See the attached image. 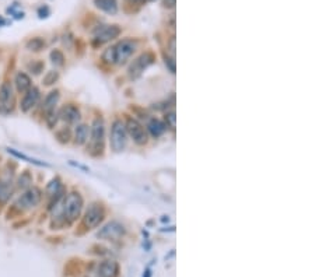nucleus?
<instances>
[{
  "instance_id": "nucleus-1",
  "label": "nucleus",
  "mask_w": 315,
  "mask_h": 277,
  "mask_svg": "<svg viewBox=\"0 0 315 277\" xmlns=\"http://www.w3.org/2000/svg\"><path fill=\"white\" fill-rule=\"evenodd\" d=\"M82 209H83V197L80 196V193H69L66 200H65V206H63L65 217L69 221H74V220H77L80 217Z\"/></svg>"
},
{
  "instance_id": "nucleus-2",
  "label": "nucleus",
  "mask_w": 315,
  "mask_h": 277,
  "mask_svg": "<svg viewBox=\"0 0 315 277\" xmlns=\"http://www.w3.org/2000/svg\"><path fill=\"white\" fill-rule=\"evenodd\" d=\"M128 136H126V129L125 125L121 121H115L112 125V132H111V147L115 151H122L126 146Z\"/></svg>"
},
{
  "instance_id": "nucleus-3",
  "label": "nucleus",
  "mask_w": 315,
  "mask_h": 277,
  "mask_svg": "<svg viewBox=\"0 0 315 277\" xmlns=\"http://www.w3.org/2000/svg\"><path fill=\"white\" fill-rule=\"evenodd\" d=\"M137 48V42L133 39H123L116 47H114V53H115V63H125L128 61L133 52Z\"/></svg>"
},
{
  "instance_id": "nucleus-4",
  "label": "nucleus",
  "mask_w": 315,
  "mask_h": 277,
  "mask_svg": "<svg viewBox=\"0 0 315 277\" xmlns=\"http://www.w3.org/2000/svg\"><path fill=\"white\" fill-rule=\"evenodd\" d=\"M16 105V97L10 83H3L0 87V114H10Z\"/></svg>"
},
{
  "instance_id": "nucleus-5",
  "label": "nucleus",
  "mask_w": 315,
  "mask_h": 277,
  "mask_svg": "<svg viewBox=\"0 0 315 277\" xmlns=\"http://www.w3.org/2000/svg\"><path fill=\"white\" fill-rule=\"evenodd\" d=\"M39 202H41V191L36 188H31L18 197L16 206H18L23 210H30L39 205Z\"/></svg>"
},
{
  "instance_id": "nucleus-6",
  "label": "nucleus",
  "mask_w": 315,
  "mask_h": 277,
  "mask_svg": "<svg viewBox=\"0 0 315 277\" xmlns=\"http://www.w3.org/2000/svg\"><path fill=\"white\" fill-rule=\"evenodd\" d=\"M126 130L131 134V137L133 139V142L136 145L143 146L147 143V133H146L145 128L136 121V119H128L126 123Z\"/></svg>"
},
{
  "instance_id": "nucleus-7",
  "label": "nucleus",
  "mask_w": 315,
  "mask_h": 277,
  "mask_svg": "<svg viewBox=\"0 0 315 277\" xmlns=\"http://www.w3.org/2000/svg\"><path fill=\"white\" fill-rule=\"evenodd\" d=\"M119 34H121V28L118 25H104L96 33L94 42L101 45V44H105V42H109V41L118 38Z\"/></svg>"
},
{
  "instance_id": "nucleus-8",
  "label": "nucleus",
  "mask_w": 315,
  "mask_h": 277,
  "mask_svg": "<svg viewBox=\"0 0 315 277\" xmlns=\"http://www.w3.org/2000/svg\"><path fill=\"white\" fill-rule=\"evenodd\" d=\"M104 210L99 205H91L84 214V224L88 228H96L98 224L102 221Z\"/></svg>"
},
{
  "instance_id": "nucleus-9",
  "label": "nucleus",
  "mask_w": 315,
  "mask_h": 277,
  "mask_svg": "<svg viewBox=\"0 0 315 277\" xmlns=\"http://www.w3.org/2000/svg\"><path fill=\"white\" fill-rule=\"evenodd\" d=\"M38 101H39V90L36 87H33L27 93H24L20 108L23 112H30L38 104Z\"/></svg>"
},
{
  "instance_id": "nucleus-10",
  "label": "nucleus",
  "mask_w": 315,
  "mask_h": 277,
  "mask_svg": "<svg viewBox=\"0 0 315 277\" xmlns=\"http://www.w3.org/2000/svg\"><path fill=\"white\" fill-rule=\"evenodd\" d=\"M125 229H123V226H121L119 223H109L107 224L104 228L99 231V237L101 238H107V240H118L121 235H123Z\"/></svg>"
},
{
  "instance_id": "nucleus-11",
  "label": "nucleus",
  "mask_w": 315,
  "mask_h": 277,
  "mask_svg": "<svg viewBox=\"0 0 315 277\" xmlns=\"http://www.w3.org/2000/svg\"><path fill=\"white\" fill-rule=\"evenodd\" d=\"M104 134H105V126H104V121L101 118H97L96 121L93 122L91 126V143L94 147L104 143Z\"/></svg>"
},
{
  "instance_id": "nucleus-12",
  "label": "nucleus",
  "mask_w": 315,
  "mask_h": 277,
  "mask_svg": "<svg viewBox=\"0 0 315 277\" xmlns=\"http://www.w3.org/2000/svg\"><path fill=\"white\" fill-rule=\"evenodd\" d=\"M118 272V266L112 261H107L98 266L97 269L90 275V277H114Z\"/></svg>"
},
{
  "instance_id": "nucleus-13",
  "label": "nucleus",
  "mask_w": 315,
  "mask_h": 277,
  "mask_svg": "<svg viewBox=\"0 0 315 277\" xmlns=\"http://www.w3.org/2000/svg\"><path fill=\"white\" fill-rule=\"evenodd\" d=\"M153 55H150V53H146V55H142L140 58H137L136 61L133 62V65L131 66V74L133 76V77H137L139 74L142 72H145V69L153 62Z\"/></svg>"
},
{
  "instance_id": "nucleus-14",
  "label": "nucleus",
  "mask_w": 315,
  "mask_h": 277,
  "mask_svg": "<svg viewBox=\"0 0 315 277\" xmlns=\"http://www.w3.org/2000/svg\"><path fill=\"white\" fill-rule=\"evenodd\" d=\"M59 116L67 123H76L80 121V111L74 105H66L65 108H62Z\"/></svg>"
},
{
  "instance_id": "nucleus-15",
  "label": "nucleus",
  "mask_w": 315,
  "mask_h": 277,
  "mask_svg": "<svg viewBox=\"0 0 315 277\" xmlns=\"http://www.w3.org/2000/svg\"><path fill=\"white\" fill-rule=\"evenodd\" d=\"M14 84L18 93L24 94L27 93L30 88H31V79L23 72H18L16 74V79H14Z\"/></svg>"
},
{
  "instance_id": "nucleus-16",
  "label": "nucleus",
  "mask_w": 315,
  "mask_h": 277,
  "mask_svg": "<svg viewBox=\"0 0 315 277\" xmlns=\"http://www.w3.org/2000/svg\"><path fill=\"white\" fill-rule=\"evenodd\" d=\"M59 97H61V94H59L58 90L50 91L48 96H47L45 102H44V111L47 112V115L55 112V107H56V104H58V101H59Z\"/></svg>"
},
{
  "instance_id": "nucleus-17",
  "label": "nucleus",
  "mask_w": 315,
  "mask_h": 277,
  "mask_svg": "<svg viewBox=\"0 0 315 277\" xmlns=\"http://www.w3.org/2000/svg\"><path fill=\"white\" fill-rule=\"evenodd\" d=\"M94 3L99 10L108 13V14H115L118 12V1L116 0H94Z\"/></svg>"
},
{
  "instance_id": "nucleus-18",
  "label": "nucleus",
  "mask_w": 315,
  "mask_h": 277,
  "mask_svg": "<svg viewBox=\"0 0 315 277\" xmlns=\"http://www.w3.org/2000/svg\"><path fill=\"white\" fill-rule=\"evenodd\" d=\"M88 132H90V129L87 125H79L74 130V143L79 146L84 145L88 139Z\"/></svg>"
},
{
  "instance_id": "nucleus-19",
  "label": "nucleus",
  "mask_w": 315,
  "mask_h": 277,
  "mask_svg": "<svg viewBox=\"0 0 315 277\" xmlns=\"http://www.w3.org/2000/svg\"><path fill=\"white\" fill-rule=\"evenodd\" d=\"M147 129H149V132L151 133L153 137H160L163 133L166 132V125L163 122L158 121V119H151L147 123Z\"/></svg>"
},
{
  "instance_id": "nucleus-20",
  "label": "nucleus",
  "mask_w": 315,
  "mask_h": 277,
  "mask_svg": "<svg viewBox=\"0 0 315 277\" xmlns=\"http://www.w3.org/2000/svg\"><path fill=\"white\" fill-rule=\"evenodd\" d=\"M12 196V183L0 179V203H4Z\"/></svg>"
},
{
  "instance_id": "nucleus-21",
  "label": "nucleus",
  "mask_w": 315,
  "mask_h": 277,
  "mask_svg": "<svg viewBox=\"0 0 315 277\" xmlns=\"http://www.w3.org/2000/svg\"><path fill=\"white\" fill-rule=\"evenodd\" d=\"M47 192H48V196H50V197L59 196L61 195V181L59 179H53L48 185Z\"/></svg>"
},
{
  "instance_id": "nucleus-22",
  "label": "nucleus",
  "mask_w": 315,
  "mask_h": 277,
  "mask_svg": "<svg viewBox=\"0 0 315 277\" xmlns=\"http://www.w3.org/2000/svg\"><path fill=\"white\" fill-rule=\"evenodd\" d=\"M7 13L9 14H12L14 18H17V20H20V18H23L24 17V12H23V9H21V6L18 4V3H13L12 6L7 9Z\"/></svg>"
},
{
  "instance_id": "nucleus-23",
  "label": "nucleus",
  "mask_w": 315,
  "mask_h": 277,
  "mask_svg": "<svg viewBox=\"0 0 315 277\" xmlns=\"http://www.w3.org/2000/svg\"><path fill=\"white\" fill-rule=\"evenodd\" d=\"M45 47V42L41 39V38H33L31 41H28V44H27V48L30 49V50H41V49Z\"/></svg>"
},
{
  "instance_id": "nucleus-24",
  "label": "nucleus",
  "mask_w": 315,
  "mask_h": 277,
  "mask_svg": "<svg viewBox=\"0 0 315 277\" xmlns=\"http://www.w3.org/2000/svg\"><path fill=\"white\" fill-rule=\"evenodd\" d=\"M50 59H52V63L56 65V66H62L65 63V56H63V53H62L61 50H58V49H55V50L50 52Z\"/></svg>"
},
{
  "instance_id": "nucleus-25",
  "label": "nucleus",
  "mask_w": 315,
  "mask_h": 277,
  "mask_svg": "<svg viewBox=\"0 0 315 277\" xmlns=\"http://www.w3.org/2000/svg\"><path fill=\"white\" fill-rule=\"evenodd\" d=\"M102 61L105 62V63H111V65H114V63H115V53H114V47L107 48L105 50H104V53H102Z\"/></svg>"
},
{
  "instance_id": "nucleus-26",
  "label": "nucleus",
  "mask_w": 315,
  "mask_h": 277,
  "mask_svg": "<svg viewBox=\"0 0 315 277\" xmlns=\"http://www.w3.org/2000/svg\"><path fill=\"white\" fill-rule=\"evenodd\" d=\"M58 79H59V74H58V72H53V70H52V72L47 73V76L44 77V83H45L47 85H50V84H53V83H55Z\"/></svg>"
},
{
  "instance_id": "nucleus-27",
  "label": "nucleus",
  "mask_w": 315,
  "mask_h": 277,
  "mask_svg": "<svg viewBox=\"0 0 315 277\" xmlns=\"http://www.w3.org/2000/svg\"><path fill=\"white\" fill-rule=\"evenodd\" d=\"M166 121L168 122V126H170L171 129H174V128H175V114H174V112L167 114V115H166Z\"/></svg>"
},
{
  "instance_id": "nucleus-28",
  "label": "nucleus",
  "mask_w": 315,
  "mask_h": 277,
  "mask_svg": "<svg viewBox=\"0 0 315 277\" xmlns=\"http://www.w3.org/2000/svg\"><path fill=\"white\" fill-rule=\"evenodd\" d=\"M49 9L47 6H42V7H39V10H38V16H39V18H47L49 16Z\"/></svg>"
},
{
  "instance_id": "nucleus-29",
  "label": "nucleus",
  "mask_w": 315,
  "mask_h": 277,
  "mask_svg": "<svg viewBox=\"0 0 315 277\" xmlns=\"http://www.w3.org/2000/svg\"><path fill=\"white\" fill-rule=\"evenodd\" d=\"M164 6L166 7H174L175 6V0H164Z\"/></svg>"
},
{
  "instance_id": "nucleus-30",
  "label": "nucleus",
  "mask_w": 315,
  "mask_h": 277,
  "mask_svg": "<svg viewBox=\"0 0 315 277\" xmlns=\"http://www.w3.org/2000/svg\"><path fill=\"white\" fill-rule=\"evenodd\" d=\"M6 23H7V21H6V20H3V18L0 17V27H1V25H4Z\"/></svg>"
},
{
  "instance_id": "nucleus-31",
  "label": "nucleus",
  "mask_w": 315,
  "mask_h": 277,
  "mask_svg": "<svg viewBox=\"0 0 315 277\" xmlns=\"http://www.w3.org/2000/svg\"><path fill=\"white\" fill-rule=\"evenodd\" d=\"M146 1H147V0H146Z\"/></svg>"
}]
</instances>
